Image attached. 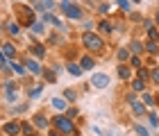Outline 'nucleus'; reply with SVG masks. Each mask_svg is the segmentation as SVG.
Returning <instances> with one entry per match:
<instances>
[{
    "label": "nucleus",
    "instance_id": "nucleus-3",
    "mask_svg": "<svg viewBox=\"0 0 159 136\" xmlns=\"http://www.w3.org/2000/svg\"><path fill=\"white\" fill-rule=\"evenodd\" d=\"M50 123L55 125V129L59 132V134H68L70 136V134L75 132V125H73V120H70L68 116H55Z\"/></svg>",
    "mask_w": 159,
    "mask_h": 136
},
{
    "label": "nucleus",
    "instance_id": "nucleus-39",
    "mask_svg": "<svg viewBox=\"0 0 159 136\" xmlns=\"http://www.w3.org/2000/svg\"><path fill=\"white\" fill-rule=\"evenodd\" d=\"M98 11H100V14H107V11H109V5H107V2L98 5Z\"/></svg>",
    "mask_w": 159,
    "mask_h": 136
},
{
    "label": "nucleus",
    "instance_id": "nucleus-32",
    "mask_svg": "<svg viewBox=\"0 0 159 136\" xmlns=\"http://www.w3.org/2000/svg\"><path fill=\"white\" fill-rule=\"evenodd\" d=\"M43 89H46V86H43V84H39V86H34V89L30 91V98H32V100H37V98H41V93H43Z\"/></svg>",
    "mask_w": 159,
    "mask_h": 136
},
{
    "label": "nucleus",
    "instance_id": "nucleus-38",
    "mask_svg": "<svg viewBox=\"0 0 159 136\" xmlns=\"http://www.w3.org/2000/svg\"><path fill=\"white\" fill-rule=\"evenodd\" d=\"M77 113H80V111H77V109H75V107H70V109H68V111H66V116H68V118H70V120H73V118H77Z\"/></svg>",
    "mask_w": 159,
    "mask_h": 136
},
{
    "label": "nucleus",
    "instance_id": "nucleus-1",
    "mask_svg": "<svg viewBox=\"0 0 159 136\" xmlns=\"http://www.w3.org/2000/svg\"><path fill=\"white\" fill-rule=\"evenodd\" d=\"M82 43H84V48L89 50V52H98V55L105 52V41L96 32H82Z\"/></svg>",
    "mask_w": 159,
    "mask_h": 136
},
{
    "label": "nucleus",
    "instance_id": "nucleus-10",
    "mask_svg": "<svg viewBox=\"0 0 159 136\" xmlns=\"http://www.w3.org/2000/svg\"><path fill=\"white\" fill-rule=\"evenodd\" d=\"M141 102L146 104L148 109H155V107H159V102H157V98L152 95V93H146V91L141 93Z\"/></svg>",
    "mask_w": 159,
    "mask_h": 136
},
{
    "label": "nucleus",
    "instance_id": "nucleus-35",
    "mask_svg": "<svg viewBox=\"0 0 159 136\" xmlns=\"http://www.w3.org/2000/svg\"><path fill=\"white\" fill-rule=\"evenodd\" d=\"M11 68H14V73H16V75H20V77L25 75V64H11Z\"/></svg>",
    "mask_w": 159,
    "mask_h": 136
},
{
    "label": "nucleus",
    "instance_id": "nucleus-28",
    "mask_svg": "<svg viewBox=\"0 0 159 136\" xmlns=\"http://www.w3.org/2000/svg\"><path fill=\"white\" fill-rule=\"evenodd\" d=\"M43 77H46V82L52 84V82H57V70L55 68H46L43 70Z\"/></svg>",
    "mask_w": 159,
    "mask_h": 136
},
{
    "label": "nucleus",
    "instance_id": "nucleus-13",
    "mask_svg": "<svg viewBox=\"0 0 159 136\" xmlns=\"http://www.w3.org/2000/svg\"><path fill=\"white\" fill-rule=\"evenodd\" d=\"M146 86H148V82L139 80V77H134V80H129V89H132L134 93H143V91H146Z\"/></svg>",
    "mask_w": 159,
    "mask_h": 136
},
{
    "label": "nucleus",
    "instance_id": "nucleus-43",
    "mask_svg": "<svg viewBox=\"0 0 159 136\" xmlns=\"http://www.w3.org/2000/svg\"><path fill=\"white\" fill-rule=\"evenodd\" d=\"M157 102H159V93H157Z\"/></svg>",
    "mask_w": 159,
    "mask_h": 136
},
{
    "label": "nucleus",
    "instance_id": "nucleus-45",
    "mask_svg": "<svg viewBox=\"0 0 159 136\" xmlns=\"http://www.w3.org/2000/svg\"><path fill=\"white\" fill-rule=\"evenodd\" d=\"M111 2H118V0H111Z\"/></svg>",
    "mask_w": 159,
    "mask_h": 136
},
{
    "label": "nucleus",
    "instance_id": "nucleus-42",
    "mask_svg": "<svg viewBox=\"0 0 159 136\" xmlns=\"http://www.w3.org/2000/svg\"><path fill=\"white\" fill-rule=\"evenodd\" d=\"M32 2H34V5H39V2H43V0H32Z\"/></svg>",
    "mask_w": 159,
    "mask_h": 136
},
{
    "label": "nucleus",
    "instance_id": "nucleus-11",
    "mask_svg": "<svg viewBox=\"0 0 159 136\" xmlns=\"http://www.w3.org/2000/svg\"><path fill=\"white\" fill-rule=\"evenodd\" d=\"M129 50H132V55H143V52H146V43H141V41L139 39H132V41H129V46H127Z\"/></svg>",
    "mask_w": 159,
    "mask_h": 136
},
{
    "label": "nucleus",
    "instance_id": "nucleus-46",
    "mask_svg": "<svg viewBox=\"0 0 159 136\" xmlns=\"http://www.w3.org/2000/svg\"><path fill=\"white\" fill-rule=\"evenodd\" d=\"M70 136H77V134H70Z\"/></svg>",
    "mask_w": 159,
    "mask_h": 136
},
{
    "label": "nucleus",
    "instance_id": "nucleus-23",
    "mask_svg": "<svg viewBox=\"0 0 159 136\" xmlns=\"http://www.w3.org/2000/svg\"><path fill=\"white\" fill-rule=\"evenodd\" d=\"M66 68H68V73H70V75H73V77H80V75H82V73H84V68H82V66H80V64H75V61H70V64H68V66H66Z\"/></svg>",
    "mask_w": 159,
    "mask_h": 136
},
{
    "label": "nucleus",
    "instance_id": "nucleus-33",
    "mask_svg": "<svg viewBox=\"0 0 159 136\" xmlns=\"http://www.w3.org/2000/svg\"><path fill=\"white\" fill-rule=\"evenodd\" d=\"M150 82L159 86V68H150Z\"/></svg>",
    "mask_w": 159,
    "mask_h": 136
},
{
    "label": "nucleus",
    "instance_id": "nucleus-27",
    "mask_svg": "<svg viewBox=\"0 0 159 136\" xmlns=\"http://www.w3.org/2000/svg\"><path fill=\"white\" fill-rule=\"evenodd\" d=\"M136 77L143 82H150V68L148 66H141V68H136Z\"/></svg>",
    "mask_w": 159,
    "mask_h": 136
},
{
    "label": "nucleus",
    "instance_id": "nucleus-12",
    "mask_svg": "<svg viewBox=\"0 0 159 136\" xmlns=\"http://www.w3.org/2000/svg\"><path fill=\"white\" fill-rule=\"evenodd\" d=\"M50 104H52V109H55V111H66V104H68V100H66V98H59V95H55L52 100H50Z\"/></svg>",
    "mask_w": 159,
    "mask_h": 136
},
{
    "label": "nucleus",
    "instance_id": "nucleus-17",
    "mask_svg": "<svg viewBox=\"0 0 159 136\" xmlns=\"http://www.w3.org/2000/svg\"><path fill=\"white\" fill-rule=\"evenodd\" d=\"M80 66H82L84 70H93L96 68V59H93L91 55H84L82 59H80Z\"/></svg>",
    "mask_w": 159,
    "mask_h": 136
},
{
    "label": "nucleus",
    "instance_id": "nucleus-41",
    "mask_svg": "<svg viewBox=\"0 0 159 136\" xmlns=\"http://www.w3.org/2000/svg\"><path fill=\"white\" fill-rule=\"evenodd\" d=\"M48 136H61V134H59V132H55V129H52V132H50Z\"/></svg>",
    "mask_w": 159,
    "mask_h": 136
},
{
    "label": "nucleus",
    "instance_id": "nucleus-19",
    "mask_svg": "<svg viewBox=\"0 0 159 136\" xmlns=\"http://www.w3.org/2000/svg\"><path fill=\"white\" fill-rule=\"evenodd\" d=\"M132 132L136 134V136H152L150 134V129L146 125H141V123H132Z\"/></svg>",
    "mask_w": 159,
    "mask_h": 136
},
{
    "label": "nucleus",
    "instance_id": "nucleus-22",
    "mask_svg": "<svg viewBox=\"0 0 159 136\" xmlns=\"http://www.w3.org/2000/svg\"><path fill=\"white\" fill-rule=\"evenodd\" d=\"M146 52L152 57H159V43L157 41H146Z\"/></svg>",
    "mask_w": 159,
    "mask_h": 136
},
{
    "label": "nucleus",
    "instance_id": "nucleus-44",
    "mask_svg": "<svg viewBox=\"0 0 159 136\" xmlns=\"http://www.w3.org/2000/svg\"><path fill=\"white\" fill-rule=\"evenodd\" d=\"M157 11H159V2H157Z\"/></svg>",
    "mask_w": 159,
    "mask_h": 136
},
{
    "label": "nucleus",
    "instance_id": "nucleus-7",
    "mask_svg": "<svg viewBox=\"0 0 159 136\" xmlns=\"http://www.w3.org/2000/svg\"><path fill=\"white\" fill-rule=\"evenodd\" d=\"M129 109H132V113H134L136 118H143V116L148 113V107L143 104L141 100H136V102H132V104H129Z\"/></svg>",
    "mask_w": 159,
    "mask_h": 136
},
{
    "label": "nucleus",
    "instance_id": "nucleus-15",
    "mask_svg": "<svg viewBox=\"0 0 159 136\" xmlns=\"http://www.w3.org/2000/svg\"><path fill=\"white\" fill-rule=\"evenodd\" d=\"M2 132L9 134V136H16V134H20V123H5Z\"/></svg>",
    "mask_w": 159,
    "mask_h": 136
},
{
    "label": "nucleus",
    "instance_id": "nucleus-31",
    "mask_svg": "<svg viewBox=\"0 0 159 136\" xmlns=\"http://www.w3.org/2000/svg\"><path fill=\"white\" fill-rule=\"evenodd\" d=\"M129 66H132V68H141L143 66V59L139 55H132V57H129Z\"/></svg>",
    "mask_w": 159,
    "mask_h": 136
},
{
    "label": "nucleus",
    "instance_id": "nucleus-29",
    "mask_svg": "<svg viewBox=\"0 0 159 136\" xmlns=\"http://www.w3.org/2000/svg\"><path fill=\"white\" fill-rule=\"evenodd\" d=\"M32 57H39V59H43L46 57V46H32Z\"/></svg>",
    "mask_w": 159,
    "mask_h": 136
},
{
    "label": "nucleus",
    "instance_id": "nucleus-18",
    "mask_svg": "<svg viewBox=\"0 0 159 136\" xmlns=\"http://www.w3.org/2000/svg\"><path fill=\"white\" fill-rule=\"evenodd\" d=\"M146 118H148V125L152 127V129H157V127H159V113H157V111H152V109H148V113H146Z\"/></svg>",
    "mask_w": 159,
    "mask_h": 136
},
{
    "label": "nucleus",
    "instance_id": "nucleus-21",
    "mask_svg": "<svg viewBox=\"0 0 159 136\" xmlns=\"http://www.w3.org/2000/svg\"><path fill=\"white\" fill-rule=\"evenodd\" d=\"M7 32L11 34V37H20V25L16 23V20H7Z\"/></svg>",
    "mask_w": 159,
    "mask_h": 136
},
{
    "label": "nucleus",
    "instance_id": "nucleus-36",
    "mask_svg": "<svg viewBox=\"0 0 159 136\" xmlns=\"http://www.w3.org/2000/svg\"><path fill=\"white\" fill-rule=\"evenodd\" d=\"M64 98H66V100H68V102H75V98H77V93H75L73 89H68L66 93H64Z\"/></svg>",
    "mask_w": 159,
    "mask_h": 136
},
{
    "label": "nucleus",
    "instance_id": "nucleus-5",
    "mask_svg": "<svg viewBox=\"0 0 159 136\" xmlns=\"http://www.w3.org/2000/svg\"><path fill=\"white\" fill-rule=\"evenodd\" d=\"M89 84H91L93 89H98V91H105V89L111 84V80H109V75H105V73H93Z\"/></svg>",
    "mask_w": 159,
    "mask_h": 136
},
{
    "label": "nucleus",
    "instance_id": "nucleus-2",
    "mask_svg": "<svg viewBox=\"0 0 159 136\" xmlns=\"http://www.w3.org/2000/svg\"><path fill=\"white\" fill-rule=\"evenodd\" d=\"M16 23H18L20 27H25V25L32 27L34 23H37L32 7H27V5H18V7H16Z\"/></svg>",
    "mask_w": 159,
    "mask_h": 136
},
{
    "label": "nucleus",
    "instance_id": "nucleus-37",
    "mask_svg": "<svg viewBox=\"0 0 159 136\" xmlns=\"http://www.w3.org/2000/svg\"><path fill=\"white\" fill-rule=\"evenodd\" d=\"M20 132H23L25 136H32V127L27 125V123H20Z\"/></svg>",
    "mask_w": 159,
    "mask_h": 136
},
{
    "label": "nucleus",
    "instance_id": "nucleus-8",
    "mask_svg": "<svg viewBox=\"0 0 159 136\" xmlns=\"http://www.w3.org/2000/svg\"><path fill=\"white\" fill-rule=\"evenodd\" d=\"M118 77L123 82H129L132 80V66L129 64H118Z\"/></svg>",
    "mask_w": 159,
    "mask_h": 136
},
{
    "label": "nucleus",
    "instance_id": "nucleus-47",
    "mask_svg": "<svg viewBox=\"0 0 159 136\" xmlns=\"http://www.w3.org/2000/svg\"><path fill=\"white\" fill-rule=\"evenodd\" d=\"M32 136H37V134H32Z\"/></svg>",
    "mask_w": 159,
    "mask_h": 136
},
{
    "label": "nucleus",
    "instance_id": "nucleus-16",
    "mask_svg": "<svg viewBox=\"0 0 159 136\" xmlns=\"http://www.w3.org/2000/svg\"><path fill=\"white\" fill-rule=\"evenodd\" d=\"M129 57H132V50H129V48H118L116 59H118L120 64H129Z\"/></svg>",
    "mask_w": 159,
    "mask_h": 136
},
{
    "label": "nucleus",
    "instance_id": "nucleus-34",
    "mask_svg": "<svg viewBox=\"0 0 159 136\" xmlns=\"http://www.w3.org/2000/svg\"><path fill=\"white\" fill-rule=\"evenodd\" d=\"M32 32H34V34H43V32H46V25H43V20H39V23L32 25Z\"/></svg>",
    "mask_w": 159,
    "mask_h": 136
},
{
    "label": "nucleus",
    "instance_id": "nucleus-6",
    "mask_svg": "<svg viewBox=\"0 0 159 136\" xmlns=\"http://www.w3.org/2000/svg\"><path fill=\"white\" fill-rule=\"evenodd\" d=\"M98 32H100V34H107V37H111V34L116 32V27H114V23H111V20L102 18V20L98 23Z\"/></svg>",
    "mask_w": 159,
    "mask_h": 136
},
{
    "label": "nucleus",
    "instance_id": "nucleus-40",
    "mask_svg": "<svg viewBox=\"0 0 159 136\" xmlns=\"http://www.w3.org/2000/svg\"><path fill=\"white\" fill-rule=\"evenodd\" d=\"M155 23L159 25V11H155Z\"/></svg>",
    "mask_w": 159,
    "mask_h": 136
},
{
    "label": "nucleus",
    "instance_id": "nucleus-9",
    "mask_svg": "<svg viewBox=\"0 0 159 136\" xmlns=\"http://www.w3.org/2000/svg\"><path fill=\"white\" fill-rule=\"evenodd\" d=\"M25 68L30 70L32 75H43V70H46V68H41V64H39L37 59H27V61H25Z\"/></svg>",
    "mask_w": 159,
    "mask_h": 136
},
{
    "label": "nucleus",
    "instance_id": "nucleus-30",
    "mask_svg": "<svg viewBox=\"0 0 159 136\" xmlns=\"http://www.w3.org/2000/svg\"><path fill=\"white\" fill-rule=\"evenodd\" d=\"M5 100H7V102H18V93H16V89L5 91Z\"/></svg>",
    "mask_w": 159,
    "mask_h": 136
},
{
    "label": "nucleus",
    "instance_id": "nucleus-26",
    "mask_svg": "<svg viewBox=\"0 0 159 136\" xmlns=\"http://www.w3.org/2000/svg\"><path fill=\"white\" fill-rule=\"evenodd\" d=\"M146 37H148L146 41H157V43H159V27H155V25L148 27V30H146Z\"/></svg>",
    "mask_w": 159,
    "mask_h": 136
},
{
    "label": "nucleus",
    "instance_id": "nucleus-20",
    "mask_svg": "<svg viewBox=\"0 0 159 136\" xmlns=\"http://www.w3.org/2000/svg\"><path fill=\"white\" fill-rule=\"evenodd\" d=\"M116 5L120 7V11H123V14H127V16L134 11V2H132V0H118Z\"/></svg>",
    "mask_w": 159,
    "mask_h": 136
},
{
    "label": "nucleus",
    "instance_id": "nucleus-25",
    "mask_svg": "<svg viewBox=\"0 0 159 136\" xmlns=\"http://www.w3.org/2000/svg\"><path fill=\"white\" fill-rule=\"evenodd\" d=\"M0 52H2L5 57H9V59H14V57H16V48H14L11 43H2V48H0Z\"/></svg>",
    "mask_w": 159,
    "mask_h": 136
},
{
    "label": "nucleus",
    "instance_id": "nucleus-24",
    "mask_svg": "<svg viewBox=\"0 0 159 136\" xmlns=\"http://www.w3.org/2000/svg\"><path fill=\"white\" fill-rule=\"evenodd\" d=\"M52 7H57V2H55V0H43V2H39L37 5V11H50V9H52Z\"/></svg>",
    "mask_w": 159,
    "mask_h": 136
},
{
    "label": "nucleus",
    "instance_id": "nucleus-14",
    "mask_svg": "<svg viewBox=\"0 0 159 136\" xmlns=\"http://www.w3.org/2000/svg\"><path fill=\"white\" fill-rule=\"evenodd\" d=\"M48 123H50V120H48L46 116H43V113H37V116L32 118V125L37 127V129H46V127H48Z\"/></svg>",
    "mask_w": 159,
    "mask_h": 136
},
{
    "label": "nucleus",
    "instance_id": "nucleus-4",
    "mask_svg": "<svg viewBox=\"0 0 159 136\" xmlns=\"http://www.w3.org/2000/svg\"><path fill=\"white\" fill-rule=\"evenodd\" d=\"M61 14L64 16H68V18H73V20H80L82 18V7L80 5H73L70 0H61Z\"/></svg>",
    "mask_w": 159,
    "mask_h": 136
}]
</instances>
